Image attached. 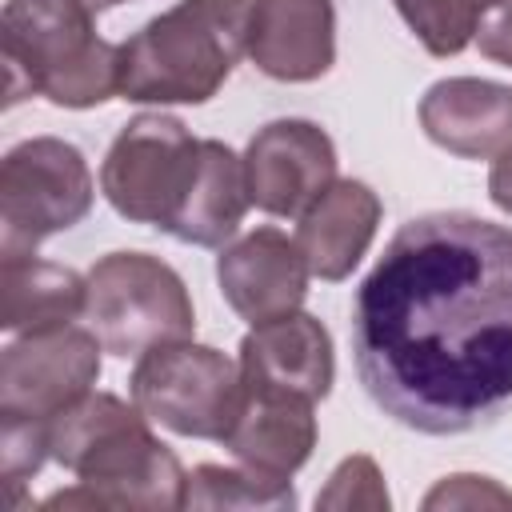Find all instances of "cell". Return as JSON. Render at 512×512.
<instances>
[{"mask_svg":"<svg viewBox=\"0 0 512 512\" xmlns=\"http://www.w3.org/2000/svg\"><path fill=\"white\" fill-rule=\"evenodd\" d=\"M48 424L24 420V416H0V468L12 488H20L28 476H36L48 460Z\"/></svg>","mask_w":512,"mask_h":512,"instance_id":"cell-21","label":"cell"},{"mask_svg":"<svg viewBox=\"0 0 512 512\" xmlns=\"http://www.w3.org/2000/svg\"><path fill=\"white\" fill-rule=\"evenodd\" d=\"M248 200L268 216H300L336 180V144L312 120H272L244 148Z\"/></svg>","mask_w":512,"mask_h":512,"instance_id":"cell-10","label":"cell"},{"mask_svg":"<svg viewBox=\"0 0 512 512\" xmlns=\"http://www.w3.org/2000/svg\"><path fill=\"white\" fill-rule=\"evenodd\" d=\"M248 180H244V156H236L224 140H204L200 176L168 224V236L196 244V248H224V240L236 236L244 212H248Z\"/></svg>","mask_w":512,"mask_h":512,"instance_id":"cell-18","label":"cell"},{"mask_svg":"<svg viewBox=\"0 0 512 512\" xmlns=\"http://www.w3.org/2000/svg\"><path fill=\"white\" fill-rule=\"evenodd\" d=\"M200 156L204 140H196L184 120L140 112L108 144L100 164V192L124 220L168 232L200 176Z\"/></svg>","mask_w":512,"mask_h":512,"instance_id":"cell-6","label":"cell"},{"mask_svg":"<svg viewBox=\"0 0 512 512\" xmlns=\"http://www.w3.org/2000/svg\"><path fill=\"white\" fill-rule=\"evenodd\" d=\"M92 12H104V8H116V4H124V0H84Z\"/></svg>","mask_w":512,"mask_h":512,"instance_id":"cell-26","label":"cell"},{"mask_svg":"<svg viewBox=\"0 0 512 512\" xmlns=\"http://www.w3.org/2000/svg\"><path fill=\"white\" fill-rule=\"evenodd\" d=\"M48 452L92 496L96 508L172 512L188 500V472L160 444L152 420L112 392H88L48 424Z\"/></svg>","mask_w":512,"mask_h":512,"instance_id":"cell-2","label":"cell"},{"mask_svg":"<svg viewBox=\"0 0 512 512\" xmlns=\"http://www.w3.org/2000/svg\"><path fill=\"white\" fill-rule=\"evenodd\" d=\"M244 380V376H240ZM308 396L296 392H276V388H248L240 412L220 440L240 464L268 472V476H288L300 472L316 448V416H312Z\"/></svg>","mask_w":512,"mask_h":512,"instance_id":"cell-15","label":"cell"},{"mask_svg":"<svg viewBox=\"0 0 512 512\" xmlns=\"http://www.w3.org/2000/svg\"><path fill=\"white\" fill-rule=\"evenodd\" d=\"M248 56L284 84L320 80L336 64V8L332 0H252Z\"/></svg>","mask_w":512,"mask_h":512,"instance_id":"cell-12","label":"cell"},{"mask_svg":"<svg viewBox=\"0 0 512 512\" xmlns=\"http://www.w3.org/2000/svg\"><path fill=\"white\" fill-rule=\"evenodd\" d=\"M252 0H180L116 48V96L132 104H204L248 52Z\"/></svg>","mask_w":512,"mask_h":512,"instance_id":"cell-3","label":"cell"},{"mask_svg":"<svg viewBox=\"0 0 512 512\" xmlns=\"http://www.w3.org/2000/svg\"><path fill=\"white\" fill-rule=\"evenodd\" d=\"M100 336L76 324L20 332L0 356V416L52 424L92 392L100 376Z\"/></svg>","mask_w":512,"mask_h":512,"instance_id":"cell-9","label":"cell"},{"mask_svg":"<svg viewBox=\"0 0 512 512\" xmlns=\"http://www.w3.org/2000/svg\"><path fill=\"white\" fill-rule=\"evenodd\" d=\"M476 48H480V56H488L492 64L512 68V0H500V4L484 16V24H480V32H476Z\"/></svg>","mask_w":512,"mask_h":512,"instance_id":"cell-24","label":"cell"},{"mask_svg":"<svg viewBox=\"0 0 512 512\" xmlns=\"http://www.w3.org/2000/svg\"><path fill=\"white\" fill-rule=\"evenodd\" d=\"M84 0H4V104L48 96L56 108H96L116 96V48Z\"/></svg>","mask_w":512,"mask_h":512,"instance_id":"cell-4","label":"cell"},{"mask_svg":"<svg viewBox=\"0 0 512 512\" xmlns=\"http://www.w3.org/2000/svg\"><path fill=\"white\" fill-rule=\"evenodd\" d=\"M384 204L364 180H332L296 224V244L320 280H344L376 240Z\"/></svg>","mask_w":512,"mask_h":512,"instance_id":"cell-16","label":"cell"},{"mask_svg":"<svg viewBox=\"0 0 512 512\" xmlns=\"http://www.w3.org/2000/svg\"><path fill=\"white\" fill-rule=\"evenodd\" d=\"M352 356L372 404L424 436L512 412V228L428 212L388 240L352 300Z\"/></svg>","mask_w":512,"mask_h":512,"instance_id":"cell-1","label":"cell"},{"mask_svg":"<svg viewBox=\"0 0 512 512\" xmlns=\"http://www.w3.org/2000/svg\"><path fill=\"white\" fill-rule=\"evenodd\" d=\"M308 260L280 228H256L216 256V284L228 308L248 324H268L300 312L308 296Z\"/></svg>","mask_w":512,"mask_h":512,"instance_id":"cell-11","label":"cell"},{"mask_svg":"<svg viewBox=\"0 0 512 512\" xmlns=\"http://www.w3.org/2000/svg\"><path fill=\"white\" fill-rule=\"evenodd\" d=\"M184 508H296V492L288 476H268L248 464L224 468V464H200L188 472V500Z\"/></svg>","mask_w":512,"mask_h":512,"instance_id":"cell-19","label":"cell"},{"mask_svg":"<svg viewBox=\"0 0 512 512\" xmlns=\"http://www.w3.org/2000/svg\"><path fill=\"white\" fill-rule=\"evenodd\" d=\"M92 332L104 352L128 360L148 348L192 340L196 312L192 296L172 264L148 252H108L88 268V308Z\"/></svg>","mask_w":512,"mask_h":512,"instance_id":"cell-5","label":"cell"},{"mask_svg":"<svg viewBox=\"0 0 512 512\" xmlns=\"http://www.w3.org/2000/svg\"><path fill=\"white\" fill-rule=\"evenodd\" d=\"M316 508H388V488L372 456H348L328 476Z\"/></svg>","mask_w":512,"mask_h":512,"instance_id":"cell-22","label":"cell"},{"mask_svg":"<svg viewBox=\"0 0 512 512\" xmlns=\"http://www.w3.org/2000/svg\"><path fill=\"white\" fill-rule=\"evenodd\" d=\"M400 20L412 28V36L432 52V56H456L464 52L484 16L500 4V0H392Z\"/></svg>","mask_w":512,"mask_h":512,"instance_id":"cell-20","label":"cell"},{"mask_svg":"<svg viewBox=\"0 0 512 512\" xmlns=\"http://www.w3.org/2000/svg\"><path fill=\"white\" fill-rule=\"evenodd\" d=\"M488 196H492V204L504 216H512V148L492 160V168H488Z\"/></svg>","mask_w":512,"mask_h":512,"instance_id":"cell-25","label":"cell"},{"mask_svg":"<svg viewBox=\"0 0 512 512\" xmlns=\"http://www.w3.org/2000/svg\"><path fill=\"white\" fill-rule=\"evenodd\" d=\"M92 196L96 184L76 144L60 136L20 140L0 164V256H32L40 240L80 224Z\"/></svg>","mask_w":512,"mask_h":512,"instance_id":"cell-7","label":"cell"},{"mask_svg":"<svg viewBox=\"0 0 512 512\" xmlns=\"http://www.w3.org/2000/svg\"><path fill=\"white\" fill-rule=\"evenodd\" d=\"M240 376L248 388H276L324 400L336 380L332 336L308 312L252 324V332L240 340Z\"/></svg>","mask_w":512,"mask_h":512,"instance_id":"cell-13","label":"cell"},{"mask_svg":"<svg viewBox=\"0 0 512 512\" xmlns=\"http://www.w3.org/2000/svg\"><path fill=\"white\" fill-rule=\"evenodd\" d=\"M88 308V276L40 256H0V328H64Z\"/></svg>","mask_w":512,"mask_h":512,"instance_id":"cell-17","label":"cell"},{"mask_svg":"<svg viewBox=\"0 0 512 512\" xmlns=\"http://www.w3.org/2000/svg\"><path fill=\"white\" fill-rule=\"evenodd\" d=\"M132 400L176 436L224 440L244 400L240 360L232 364L220 348L192 340L148 348L132 368Z\"/></svg>","mask_w":512,"mask_h":512,"instance_id":"cell-8","label":"cell"},{"mask_svg":"<svg viewBox=\"0 0 512 512\" xmlns=\"http://www.w3.org/2000/svg\"><path fill=\"white\" fill-rule=\"evenodd\" d=\"M424 508H512V492H504L488 476H444L428 496Z\"/></svg>","mask_w":512,"mask_h":512,"instance_id":"cell-23","label":"cell"},{"mask_svg":"<svg viewBox=\"0 0 512 512\" xmlns=\"http://www.w3.org/2000/svg\"><path fill=\"white\" fill-rule=\"evenodd\" d=\"M420 128L464 160H496L512 148V84L480 76L436 80L420 100Z\"/></svg>","mask_w":512,"mask_h":512,"instance_id":"cell-14","label":"cell"}]
</instances>
